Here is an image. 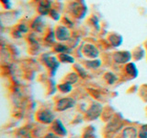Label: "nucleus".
<instances>
[{"mask_svg":"<svg viewBox=\"0 0 147 138\" xmlns=\"http://www.w3.org/2000/svg\"><path fill=\"white\" fill-rule=\"evenodd\" d=\"M136 130L133 127H129L126 131H124V138H135Z\"/></svg>","mask_w":147,"mask_h":138,"instance_id":"nucleus-1","label":"nucleus"},{"mask_svg":"<svg viewBox=\"0 0 147 138\" xmlns=\"http://www.w3.org/2000/svg\"><path fill=\"white\" fill-rule=\"evenodd\" d=\"M60 89H61V90L63 92H69L71 90L72 87L70 84H63V85L60 86Z\"/></svg>","mask_w":147,"mask_h":138,"instance_id":"nucleus-2","label":"nucleus"}]
</instances>
